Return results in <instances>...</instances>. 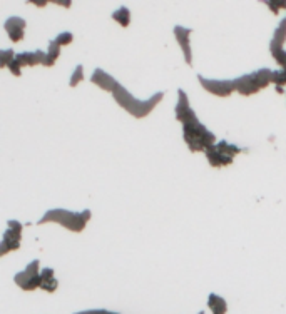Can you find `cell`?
Wrapping results in <instances>:
<instances>
[{"label":"cell","instance_id":"obj_1","mask_svg":"<svg viewBox=\"0 0 286 314\" xmlns=\"http://www.w3.org/2000/svg\"><path fill=\"white\" fill-rule=\"evenodd\" d=\"M112 95L119 107H122L126 112H129L131 116H134L136 119L147 117L149 114L157 107V104L164 99V92H156V94L149 97L147 100H139L136 99V97H133V94H131L124 86H121V84L114 89Z\"/></svg>","mask_w":286,"mask_h":314},{"label":"cell","instance_id":"obj_2","mask_svg":"<svg viewBox=\"0 0 286 314\" xmlns=\"http://www.w3.org/2000/svg\"><path fill=\"white\" fill-rule=\"evenodd\" d=\"M91 211L84 209L82 212H74L67 209H49L46 214L39 219L37 224H47V223H57L60 225H64L65 229L72 232H82L86 229L87 223L91 221Z\"/></svg>","mask_w":286,"mask_h":314},{"label":"cell","instance_id":"obj_3","mask_svg":"<svg viewBox=\"0 0 286 314\" xmlns=\"http://www.w3.org/2000/svg\"><path fill=\"white\" fill-rule=\"evenodd\" d=\"M183 139L191 152H206L216 144V135L208 127L202 126L201 121L183 126Z\"/></svg>","mask_w":286,"mask_h":314},{"label":"cell","instance_id":"obj_4","mask_svg":"<svg viewBox=\"0 0 286 314\" xmlns=\"http://www.w3.org/2000/svg\"><path fill=\"white\" fill-rule=\"evenodd\" d=\"M273 74L275 70L270 69H258L251 74H244L241 77L235 79V87L236 92H239L241 95H253L265 89L270 84H273Z\"/></svg>","mask_w":286,"mask_h":314},{"label":"cell","instance_id":"obj_5","mask_svg":"<svg viewBox=\"0 0 286 314\" xmlns=\"http://www.w3.org/2000/svg\"><path fill=\"white\" fill-rule=\"evenodd\" d=\"M239 152H241V147H238L236 144H230L228 140H219L218 144H214L213 147L206 150L204 156L208 159L209 166L224 167V166L233 164V159Z\"/></svg>","mask_w":286,"mask_h":314},{"label":"cell","instance_id":"obj_6","mask_svg":"<svg viewBox=\"0 0 286 314\" xmlns=\"http://www.w3.org/2000/svg\"><path fill=\"white\" fill-rule=\"evenodd\" d=\"M41 261L34 259L32 263L25 266L24 271L17 272L14 276L15 284L24 291H34L37 287H42V276H41Z\"/></svg>","mask_w":286,"mask_h":314},{"label":"cell","instance_id":"obj_7","mask_svg":"<svg viewBox=\"0 0 286 314\" xmlns=\"http://www.w3.org/2000/svg\"><path fill=\"white\" fill-rule=\"evenodd\" d=\"M197 81H199V84L202 86V89H206L209 94L218 95V97H228L236 90L235 79L228 81V79H208V77H202V75H197Z\"/></svg>","mask_w":286,"mask_h":314},{"label":"cell","instance_id":"obj_8","mask_svg":"<svg viewBox=\"0 0 286 314\" xmlns=\"http://www.w3.org/2000/svg\"><path fill=\"white\" fill-rule=\"evenodd\" d=\"M178 94H179L178 95V104H176V107H174L176 119H178V121L181 122L183 126L199 121V119H197V116H196V112L191 107V102H189L186 92H184L183 89H179Z\"/></svg>","mask_w":286,"mask_h":314},{"label":"cell","instance_id":"obj_9","mask_svg":"<svg viewBox=\"0 0 286 314\" xmlns=\"http://www.w3.org/2000/svg\"><path fill=\"white\" fill-rule=\"evenodd\" d=\"M173 32H174V37L178 39L179 47H181V50H183L184 62L191 67L192 65V50H191V41H189V37H191V34H192V29L183 27V25H176L173 29Z\"/></svg>","mask_w":286,"mask_h":314},{"label":"cell","instance_id":"obj_10","mask_svg":"<svg viewBox=\"0 0 286 314\" xmlns=\"http://www.w3.org/2000/svg\"><path fill=\"white\" fill-rule=\"evenodd\" d=\"M25 27H27V22L20 17H10V19L5 20L3 24V29H5L7 35L10 37L12 42H20L25 35Z\"/></svg>","mask_w":286,"mask_h":314},{"label":"cell","instance_id":"obj_11","mask_svg":"<svg viewBox=\"0 0 286 314\" xmlns=\"http://www.w3.org/2000/svg\"><path fill=\"white\" fill-rule=\"evenodd\" d=\"M91 82L95 84L99 89L107 90V92H114V89L119 86V82L116 81V79H114L111 74L105 72V70H102V69H95L94 72H92Z\"/></svg>","mask_w":286,"mask_h":314},{"label":"cell","instance_id":"obj_12","mask_svg":"<svg viewBox=\"0 0 286 314\" xmlns=\"http://www.w3.org/2000/svg\"><path fill=\"white\" fill-rule=\"evenodd\" d=\"M22 234H17L10 229H5L2 234V241H0V256H5L10 251H17L20 247Z\"/></svg>","mask_w":286,"mask_h":314},{"label":"cell","instance_id":"obj_13","mask_svg":"<svg viewBox=\"0 0 286 314\" xmlns=\"http://www.w3.org/2000/svg\"><path fill=\"white\" fill-rule=\"evenodd\" d=\"M17 62L22 65V67H32V65H46L47 62V52L44 50H35V52H20L17 54Z\"/></svg>","mask_w":286,"mask_h":314},{"label":"cell","instance_id":"obj_14","mask_svg":"<svg viewBox=\"0 0 286 314\" xmlns=\"http://www.w3.org/2000/svg\"><path fill=\"white\" fill-rule=\"evenodd\" d=\"M208 308L213 314H226L228 313V303L226 299L221 298L219 294L211 293L208 298Z\"/></svg>","mask_w":286,"mask_h":314},{"label":"cell","instance_id":"obj_15","mask_svg":"<svg viewBox=\"0 0 286 314\" xmlns=\"http://www.w3.org/2000/svg\"><path fill=\"white\" fill-rule=\"evenodd\" d=\"M112 20L117 22L121 27H129L131 24V10L124 5H121L119 8H116V10L112 12Z\"/></svg>","mask_w":286,"mask_h":314},{"label":"cell","instance_id":"obj_16","mask_svg":"<svg viewBox=\"0 0 286 314\" xmlns=\"http://www.w3.org/2000/svg\"><path fill=\"white\" fill-rule=\"evenodd\" d=\"M285 42H286V19H283L280 22V25L276 27L270 44H273V45H278V47H283Z\"/></svg>","mask_w":286,"mask_h":314},{"label":"cell","instance_id":"obj_17","mask_svg":"<svg viewBox=\"0 0 286 314\" xmlns=\"http://www.w3.org/2000/svg\"><path fill=\"white\" fill-rule=\"evenodd\" d=\"M270 50H271L273 59L276 60V64H278L283 70H286V50H285V48L270 44Z\"/></svg>","mask_w":286,"mask_h":314},{"label":"cell","instance_id":"obj_18","mask_svg":"<svg viewBox=\"0 0 286 314\" xmlns=\"http://www.w3.org/2000/svg\"><path fill=\"white\" fill-rule=\"evenodd\" d=\"M60 55V45H57L54 41H50L49 48H47V62H46V67H50V65L55 64V60L59 59Z\"/></svg>","mask_w":286,"mask_h":314},{"label":"cell","instance_id":"obj_19","mask_svg":"<svg viewBox=\"0 0 286 314\" xmlns=\"http://www.w3.org/2000/svg\"><path fill=\"white\" fill-rule=\"evenodd\" d=\"M82 81H84V67H82V65H77V67L74 69L72 75H70L69 86H70V87H77Z\"/></svg>","mask_w":286,"mask_h":314},{"label":"cell","instance_id":"obj_20","mask_svg":"<svg viewBox=\"0 0 286 314\" xmlns=\"http://www.w3.org/2000/svg\"><path fill=\"white\" fill-rule=\"evenodd\" d=\"M15 57L17 55L12 48H5V50L0 52V65H2V67H8V65L15 60Z\"/></svg>","mask_w":286,"mask_h":314},{"label":"cell","instance_id":"obj_21","mask_svg":"<svg viewBox=\"0 0 286 314\" xmlns=\"http://www.w3.org/2000/svg\"><path fill=\"white\" fill-rule=\"evenodd\" d=\"M72 41H74L72 32H62V34H59V35H57V37L54 39V42L57 44V45H60V47L69 45V44H72Z\"/></svg>","mask_w":286,"mask_h":314},{"label":"cell","instance_id":"obj_22","mask_svg":"<svg viewBox=\"0 0 286 314\" xmlns=\"http://www.w3.org/2000/svg\"><path fill=\"white\" fill-rule=\"evenodd\" d=\"M273 84H275L276 87H281V89H283V86L286 84V70H283V69L275 70V74H273Z\"/></svg>","mask_w":286,"mask_h":314},{"label":"cell","instance_id":"obj_23","mask_svg":"<svg viewBox=\"0 0 286 314\" xmlns=\"http://www.w3.org/2000/svg\"><path fill=\"white\" fill-rule=\"evenodd\" d=\"M57 286H59V282H57V279L54 277V279L44 281V282H42V287H41V289L47 291V293H54V291L57 289Z\"/></svg>","mask_w":286,"mask_h":314},{"label":"cell","instance_id":"obj_24","mask_svg":"<svg viewBox=\"0 0 286 314\" xmlns=\"http://www.w3.org/2000/svg\"><path fill=\"white\" fill-rule=\"evenodd\" d=\"M7 225L8 227L7 229H10V231H14V232H17V234H22V229H24V225H22L19 221H8L7 223Z\"/></svg>","mask_w":286,"mask_h":314},{"label":"cell","instance_id":"obj_25","mask_svg":"<svg viewBox=\"0 0 286 314\" xmlns=\"http://www.w3.org/2000/svg\"><path fill=\"white\" fill-rule=\"evenodd\" d=\"M41 276H42V282L49 281V279H54V269H52V268H44L41 271Z\"/></svg>","mask_w":286,"mask_h":314},{"label":"cell","instance_id":"obj_26","mask_svg":"<svg viewBox=\"0 0 286 314\" xmlns=\"http://www.w3.org/2000/svg\"><path fill=\"white\" fill-rule=\"evenodd\" d=\"M74 314H117V313H112V311H105V309H87V311L74 313Z\"/></svg>","mask_w":286,"mask_h":314},{"label":"cell","instance_id":"obj_27","mask_svg":"<svg viewBox=\"0 0 286 314\" xmlns=\"http://www.w3.org/2000/svg\"><path fill=\"white\" fill-rule=\"evenodd\" d=\"M266 5L270 7L271 10L275 12V14H278V10H280V8H285V10H286V2H276V3H273V2H268Z\"/></svg>","mask_w":286,"mask_h":314},{"label":"cell","instance_id":"obj_28","mask_svg":"<svg viewBox=\"0 0 286 314\" xmlns=\"http://www.w3.org/2000/svg\"><path fill=\"white\" fill-rule=\"evenodd\" d=\"M8 69H10V72L14 74V75H20L22 74V65L19 64V62H17V59L12 62L10 65H8Z\"/></svg>","mask_w":286,"mask_h":314},{"label":"cell","instance_id":"obj_29","mask_svg":"<svg viewBox=\"0 0 286 314\" xmlns=\"http://www.w3.org/2000/svg\"><path fill=\"white\" fill-rule=\"evenodd\" d=\"M197 314H204V313H202V311H201V313H197Z\"/></svg>","mask_w":286,"mask_h":314},{"label":"cell","instance_id":"obj_30","mask_svg":"<svg viewBox=\"0 0 286 314\" xmlns=\"http://www.w3.org/2000/svg\"><path fill=\"white\" fill-rule=\"evenodd\" d=\"M285 19H286V17H285Z\"/></svg>","mask_w":286,"mask_h":314}]
</instances>
